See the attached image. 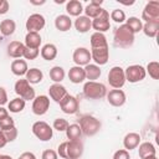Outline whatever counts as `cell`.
Listing matches in <instances>:
<instances>
[{"label":"cell","instance_id":"cell-1","mask_svg":"<svg viewBox=\"0 0 159 159\" xmlns=\"http://www.w3.org/2000/svg\"><path fill=\"white\" fill-rule=\"evenodd\" d=\"M83 154V144L81 140H67L58 145L57 155L63 159H78Z\"/></svg>","mask_w":159,"mask_h":159},{"label":"cell","instance_id":"cell-2","mask_svg":"<svg viewBox=\"0 0 159 159\" xmlns=\"http://www.w3.org/2000/svg\"><path fill=\"white\" fill-rule=\"evenodd\" d=\"M113 40H114V45L117 47L128 48L134 42V34L125 24H123V25H120L119 27H117L114 30Z\"/></svg>","mask_w":159,"mask_h":159},{"label":"cell","instance_id":"cell-3","mask_svg":"<svg viewBox=\"0 0 159 159\" xmlns=\"http://www.w3.org/2000/svg\"><path fill=\"white\" fill-rule=\"evenodd\" d=\"M78 125L82 130V134H84L87 137H92V135H94L99 132V129L102 127V123L96 117L87 114V116L81 117Z\"/></svg>","mask_w":159,"mask_h":159},{"label":"cell","instance_id":"cell-4","mask_svg":"<svg viewBox=\"0 0 159 159\" xmlns=\"http://www.w3.org/2000/svg\"><path fill=\"white\" fill-rule=\"evenodd\" d=\"M83 94L88 99H101L107 94V87L96 81H88L83 86Z\"/></svg>","mask_w":159,"mask_h":159},{"label":"cell","instance_id":"cell-5","mask_svg":"<svg viewBox=\"0 0 159 159\" xmlns=\"http://www.w3.org/2000/svg\"><path fill=\"white\" fill-rule=\"evenodd\" d=\"M14 89H15V93L22 98L25 102L26 101H31L35 98V89L30 86V83L27 82L26 78H21V80H17L15 82V86H14Z\"/></svg>","mask_w":159,"mask_h":159},{"label":"cell","instance_id":"cell-6","mask_svg":"<svg viewBox=\"0 0 159 159\" xmlns=\"http://www.w3.org/2000/svg\"><path fill=\"white\" fill-rule=\"evenodd\" d=\"M32 133L34 135L40 139L41 142H47L53 135V129L43 120H37L32 124Z\"/></svg>","mask_w":159,"mask_h":159},{"label":"cell","instance_id":"cell-7","mask_svg":"<svg viewBox=\"0 0 159 159\" xmlns=\"http://www.w3.org/2000/svg\"><path fill=\"white\" fill-rule=\"evenodd\" d=\"M108 82L114 89H120L125 83L124 70L119 66H114L108 72Z\"/></svg>","mask_w":159,"mask_h":159},{"label":"cell","instance_id":"cell-8","mask_svg":"<svg viewBox=\"0 0 159 159\" xmlns=\"http://www.w3.org/2000/svg\"><path fill=\"white\" fill-rule=\"evenodd\" d=\"M124 75H125V81H128L130 83H135V82L143 81L147 76V72H145V68L143 66L132 65L124 70Z\"/></svg>","mask_w":159,"mask_h":159},{"label":"cell","instance_id":"cell-9","mask_svg":"<svg viewBox=\"0 0 159 159\" xmlns=\"http://www.w3.org/2000/svg\"><path fill=\"white\" fill-rule=\"evenodd\" d=\"M142 20L145 22L159 21V1H149L142 12Z\"/></svg>","mask_w":159,"mask_h":159},{"label":"cell","instance_id":"cell-10","mask_svg":"<svg viewBox=\"0 0 159 159\" xmlns=\"http://www.w3.org/2000/svg\"><path fill=\"white\" fill-rule=\"evenodd\" d=\"M45 24H46V20L41 14H32L27 17L25 26L29 32H39L45 27Z\"/></svg>","mask_w":159,"mask_h":159},{"label":"cell","instance_id":"cell-11","mask_svg":"<svg viewBox=\"0 0 159 159\" xmlns=\"http://www.w3.org/2000/svg\"><path fill=\"white\" fill-rule=\"evenodd\" d=\"M92 27L96 30V32H101V34L109 30L111 22H109V14L107 10H103L99 16L92 20Z\"/></svg>","mask_w":159,"mask_h":159},{"label":"cell","instance_id":"cell-12","mask_svg":"<svg viewBox=\"0 0 159 159\" xmlns=\"http://www.w3.org/2000/svg\"><path fill=\"white\" fill-rule=\"evenodd\" d=\"M50 108V98L45 94L37 96L32 102V112L36 116H43Z\"/></svg>","mask_w":159,"mask_h":159},{"label":"cell","instance_id":"cell-13","mask_svg":"<svg viewBox=\"0 0 159 159\" xmlns=\"http://www.w3.org/2000/svg\"><path fill=\"white\" fill-rule=\"evenodd\" d=\"M72 60L73 62L76 63V66H87L89 63V61L92 60L91 58V52L89 50H87L86 47H77L75 51H73V55H72Z\"/></svg>","mask_w":159,"mask_h":159},{"label":"cell","instance_id":"cell-14","mask_svg":"<svg viewBox=\"0 0 159 159\" xmlns=\"http://www.w3.org/2000/svg\"><path fill=\"white\" fill-rule=\"evenodd\" d=\"M62 112L66 114H75L78 111V99L71 94H66L65 98L58 103Z\"/></svg>","mask_w":159,"mask_h":159},{"label":"cell","instance_id":"cell-15","mask_svg":"<svg viewBox=\"0 0 159 159\" xmlns=\"http://www.w3.org/2000/svg\"><path fill=\"white\" fill-rule=\"evenodd\" d=\"M91 58L96 62L97 66L106 65L109 60V50L108 47H99V48H91Z\"/></svg>","mask_w":159,"mask_h":159},{"label":"cell","instance_id":"cell-16","mask_svg":"<svg viewBox=\"0 0 159 159\" xmlns=\"http://www.w3.org/2000/svg\"><path fill=\"white\" fill-rule=\"evenodd\" d=\"M106 96L108 103L113 107H122L125 103V93L122 89H112Z\"/></svg>","mask_w":159,"mask_h":159},{"label":"cell","instance_id":"cell-17","mask_svg":"<svg viewBox=\"0 0 159 159\" xmlns=\"http://www.w3.org/2000/svg\"><path fill=\"white\" fill-rule=\"evenodd\" d=\"M48 94H50L51 99H53L56 103H60L67 94V89L65 86H62L60 83H53L48 88Z\"/></svg>","mask_w":159,"mask_h":159},{"label":"cell","instance_id":"cell-18","mask_svg":"<svg viewBox=\"0 0 159 159\" xmlns=\"http://www.w3.org/2000/svg\"><path fill=\"white\" fill-rule=\"evenodd\" d=\"M102 2H103L102 0H93V1H91L86 6V9L83 10L86 12L84 16H87L88 19H96L97 16H99L102 14V11L104 10L103 7H101Z\"/></svg>","mask_w":159,"mask_h":159},{"label":"cell","instance_id":"cell-19","mask_svg":"<svg viewBox=\"0 0 159 159\" xmlns=\"http://www.w3.org/2000/svg\"><path fill=\"white\" fill-rule=\"evenodd\" d=\"M25 45L20 41H11L7 45V55L12 58H20L24 56Z\"/></svg>","mask_w":159,"mask_h":159},{"label":"cell","instance_id":"cell-20","mask_svg":"<svg viewBox=\"0 0 159 159\" xmlns=\"http://www.w3.org/2000/svg\"><path fill=\"white\" fill-rule=\"evenodd\" d=\"M139 157L142 159H150L153 157L157 155V150H155V147L150 143V142H144L142 144H139Z\"/></svg>","mask_w":159,"mask_h":159},{"label":"cell","instance_id":"cell-21","mask_svg":"<svg viewBox=\"0 0 159 159\" xmlns=\"http://www.w3.org/2000/svg\"><path fill=\"white\" fill-rule=\"evenodd\" d=\"M68 80L72 83H82L86 80V75H84V70L80 66H73L70 68L68 71Z\"/></svg>","mask_w":159,"mask_h":159},{"label":"cell","instance_id":"cell-22","mask_svg":"<svg viewBox=\"0 0 159 159\" xmlns=\"http://www.w3.org/2000/svg\"><path fill=\"white\" fill-rule=\"evenodd\" d=\"M139 144H140V135L138 133H133V132L128 133L123 139V145H124L125 150L135 149Z\"/></svg>","mask_w":159,"mask_h":159},{"label":"cell","instance_id":"cell-23","mask_svg":"<svg viewBox=\"0 0 159 159\" xmlns=\"http://www.w3.org/2000/svg\"><path fill=\"white\" fill-rule=\"evenodd\" d=\"M55 26L58 31H62V32H66L71 29L72 26V20L68 15H58L56 19H55Z\"/></svg>","mask_w":159,"mask_h":159},{"label":"cell","instance_id":"cell-24","mask_svg":"<svg viewBox=\"0 0 159 159\" xmlns=\"http://www.w3.org/2000/svg\"><path fill=\"white\" fill-rule=\"evenodd\" d=\"M41 36L39 32H27L25 36V47L27 48H39L41 45Z\"/></svg>","mask_w":159,"mask_h":159},{"label":"cell","instance_id":"cell-25","mask_svg":"<svg viewBox=\"0 0 159 159\" xmlns=\"http://www.w3.org/2000/svg\"><path fill=\"white\" fill-rule=\"evenodd\" d=\"M75 27L78 32L81 34H84L87 31L91 30L92 27V20L88 19L87 16H78L76 20H75Z\"/></svg>","mask_w":159,"mask_h":159},{"label":"cell","instance_id":"cell-26","mask_svg":"<svg viewBox=\"0 0 159 159\" xmlns=\"http://www.w3.org/2000/svg\"><path fill=\"white\" fill-rule=\"evenodd\" d=\"M27 62L25 60H14L11 62V72L15 75V76H24L26 75L27 72Z\"/></svg>","mask_w":159,"mask_h":159},{"label":"cell","instance_id":"cell-27","mask_svg":"<svg viewBox=\"0 0 159 159\" xmlns=\"http://www.w3.org/2000/svg\"><path fill=\"white\" fill-rule=\"evenodd\" d=\"M41 57L46 61H52L57 56V47L53 43H46L41 48Z\"/></svg>","mask_w":159,"mask_h":159},{"label":"cell","instance_id":"cell-28","mask_svg":"<svg viewBox=\"0 0 159 159\" xmlns=\"http://www.w3.org/2000/svg\"><path fill=\"white\" fill-rule=\"evenodd\" d=\"M66 11L68 12L70 16H81L82 11H83V6L78 0H70L66 4Z\"/></svg>","mask_w":159,"mask_h":159},{"label":"cell","instance_id":"cell-29","mask_svg":"<svg viewBox=\"0 0 159 159\" xmlns=\"http://www.w3.org/2000/svg\"><path fill=\"white\" fill-rule=\"evenodd\" d=\"M91 47L92 48H99V47H108L107 39L104 34L101 32H93L91 35Z\"/></svg>","mask_w":159,"mask_h":159},{"label":"cell","instance_id":"cell-30","mask_svg":"<svg viewBox=\"0 0 159 159\" xmlns=\"http://www.w3.org/2000/svg\"><path fill=\"white\" fill-rule=\"evenodd\" d=\"M84 75H86V78L89 80V81H94V80H98L99 76H101V68L99 66L94 65V63H88L87 66H84Z\"/></svg>","mask_w":159,"mask_h":159},{"label":"cell","instance_id":"cell-31","mask_svg":"<svg viewBox=\"0 0 159 159\" xmlns=\"http://www.w3.org/2000/svg\"><path fill=\"white\" fill-rule=\"evenodd\" d=\"M16 30V24L14 20L11 19H5L0 22V32L4 35V36H10L15 32Z\"/></svg>","mask_w":159,"mask_h":159},{"label":"cell","instance_id":"cell-32","mask_svg":"<svg viewBox=\"0 0 159 159\" xmlns=\"http://www.w3.org/2000/svg\"><path fill=\"white\" fill-rule=\"evenodd\" d=\"M25 76H26L27 82H29V83H32V84L40 83V82L42 81V78H43V73H42V71L39 70V68H35V67L27 70V72H26Z\"/></svg>","mask_w":159,"mask_h":159},{"label":"cell","instance_id":"cell-33","mask_svg":"<svg viewBox=\"0 0 159 159\" xmlns=\"http://www.w3.org/2000/svg\"><path fill=\"white\" fill-rule=\"evenodd\" d=\"M142 31L148 37H155L159 31V21H152V22H145L142 27Z\"/></svg>","mask_w":159,"mask_h":159},{"label":"cell","instance_id":"cell-34","mask_svg":"<svg viewBox=\"0 0 159 159\" xmlns=\"http://www.w3.org/2000/svg\"><path fill=\"white\" fill-rule=\"evenodd\" d=\"M66 135L68 140H80L82 137V130L78 124H68L66 129Z\"/></svg>","mask_w":159,"mask_h":159},{"label":"cell","instance_id":"cell-35","mask_svg":"<svg viewBox=\"0 0 159 159\" xmlns=\"http://www.w3.org/2000/svg\"><path fill=\"white\" fill-rule=\"evenodd\" d=\"M25 104H26V102L22 98H20V97L14 98L7 103V111H10L11 113H19V112L24 111Z\"/></svg>","mask_w":159,"mask_h":159},{"label":"cell","instance_id":"cell-36","mask_svg":"<svg viewBox=\"0 0 159 159\" xmlns=\"http://www.w3.org/2000/svg\"><path fill=\"white\" fill-rule=\"evenodd\" d=\"M50 78L55 82V83H60L63 81L65 78V70L61 66H53L50 70Z\"/></svg>","mask_w":159,"mask_h":159},{"label":"cell","instance_id":"cell-37","mask_svg":"<svg viewBox=\"0 0 159 159\" xmlns=\"http://www.w3.org/2000/svg\"><path fill=\"white\" fill-rule=\"evenodd\" d=\"M127 22H125V25L133 31V34H137V32H139V31H142V27H143V24H142V20H139L138 17H135V16H132V17H129V19H127L125 20Z\"/></svg>","mask_w":159,"mask_h":159},{"label":"cell","instance_id":"cell-38","mask_svg":"<svg viewBox=\"0 0 159 159\" xmlns=\"http://www.w3.org/2000/svg\"><path fill=\"white\" fill-rule=\"evenodd\" d=\"M145 72H148L149 76H150L153 80H158V78H159V63H158L157 61L149 62L148 66H147Z\"/></svg>","mask_w":159,"mask_h":159},{"label":"cell","instance_id":"cell-39","mask_svg":"<svg viewBox=\"0 0 159 159\" xmlns=\"http://www.w3.org/2000/svg\"><path fill=\"white\" fill-rule=\"evenodd\" d=\"M1 133H2V135H4V138L6 139L7 143L9 142H14L17 138V129H16V127H11L9 129H2Z\"/></svg>","mask_w":159,"mask_h":159},{"label":"cell","instance_id":"cell-40","mask_svg":"<svg viewBox=\"0 0 159 159\" xmlns=\"http://www.w3.org/2000/svg\"><path fill=\"white\" fill-rule=\"evenodd\" d=\"M111 19H112L114 22H117V24H122V22L125 21V14H124V11L120 10V9H114V10L111 12Z\"/></svg>","mask_w":159,"mask_h":159},{"label":"cell","instance_id":"cell-41","mask_svg":"<svg viewBox=\"0 0 159 159\" xmlns=\"http://www.w3.org/2000/svg\"><path fill=\"white\" fill-rule=\"evenodd\" d=\"M52 127H53V129H56L58 132H66V129L68 127V122L66 119H63V118H56L53 120V125Z\"/></svg>","mask_w":159,"mask_h":159},{"label":"cell","instance_id":"cell-42","mask_svg":"<svg viewBox=\"0 0 159 159\" xmlns=\"http://www.w3.org/2000/svg\"><path fill=\"white\" fill-rule=\"evenodd\" d=\"M39 53H40L39 48H27V47H25L22 57H25L26 60H35L39 56Z\"/></svg>","mask_w":159,"mask_h":159},{"label":"cell","instance_id":"cell-43","mask_svg":"<svg viewBox=\"0 0 159 159\" xmlns=\"http://www.w3.org/2000/svg\"><path fill=\"white\" fill-rule=\"evenodd\" d=\"M11 127H15V122H14V119H12L10 116H7L6 118L0 119V130H2V129H9V128H11Z\"/></svg>","mask_w":159,"mask_h":159},{"label":"cell","instance_id":"cell-44","mask_svg":"<svg viewBox=\"0 0 159 159\" xmlns=\"http://www.w3.org/2000/svg\"><path fill=\"white\" fill-rule=\"evenodd\" d=\"M113 159H130L129 152L125 149H119L113 154Z\"/></svg>","mask_w":159,"mask_h":159},{"label":"cell","instance_id":"cell-45","mask_svg":"<svg viewBox=\"0 0 159 159\" xmlns=\"http://www.w3.org/2000/svg\"><path fill=\"white\" fill-rule=\"evenodd\" d=\"M41 159H57V153L52 149H47L42 153Z\"/></svg>","mask_w":159,"mask_h":159},{"label":"cell","instance_id":"cell-46","mask_svg":"<svg viewBox=\"0 0 159 159\" xmlns=\"http://www.w3.org/2000/svg\"><path fill=\"white\" fill-rule=\"evenodd\" d=\"M5 103H7V93L4 87H0V107H2Z\"/></svg>","mask_w":159,"mask_h":159},{"label":"cell","instance_id":"cell-47","mask_svg":"<svg viewBox=\"0 0 159 159\" xmlns=\"http://www.w3.org/2000/svg\"><path fill=\"white\" fill-rule=\"evenodd\" d=\"M9 11V2L6 0H0V15H4Z\"/></svg>","mask_w":159,"mask_h":159},{"label":"cell","instance_id":"cell-48","mask_svg":"<svg viewBox=\"0 0 159 159\" xmlns=\"http://www.w3.org/2000/svg\"><path fill=\"white\" fill-rule=\"evenodd\" d=\"M20 158L21 159H36V155L34 153H31V152H25V153H22L20 155Z\"/></svg>","mask_w":159,"mask_h":159},{"label":"cell","instance_id":"cell-49","mask_svg":"<svg viewBox=\"0 0 159 159\" xmlns=\"http://www.w3.org/2000/svg\"><path fill=\"white\" fill-rule=\"evenodd\" d=\"M9 116V112H7V109H5L4 107H0V119H2V118H6Z\"/></svg>","mask_w":159,"mask_h":159},{"label":"cell","instance_id":"cell-50","mask_svg":"<svg viewBox=\"0 0 159 159\" xmlns=\"http://www.w3.org/2000/svg\"><path fill=\"white\" fill-rule=\"evenodd\" d=\"M0 159H12V158L10 155H5L4 154V155H0Z\"/></svg>","mask_w":159,"mask_h":159},{"label":"cell","instance_id":"cell-51","mask_svg":"<svg viewBox=\"0 0 159 159\" xmlns=\"http://www.w3.org/2000/svg\"><path fill=\"white\" fill-rule=\"evenodd\" d=\"M150 159H158V158H157V157H153V158H150Z\"/></svg>","mask_w":159,"mask_h":159},{"label":"cell","instance_id":"cell-52","mask_svg":"<svg viewBox=\"0 0 159 159\" xmlns=\"http://www.w3.org/2000/svg\"><path fill=\"white\" fill-rule=\"evenodd\" d=\"M17 159H21V158H20V157H19V158H17Z\"/></svg>","mask_w":159,"mask_h":159},{"label":"cell","instance_id":"cell-53","mask_svg":"<svg viewBox=\"0 0 159 159\" xmlns=\"http://www.w3.org/2000/svg\"><path fill=\"white\" fill-rule=\"evenodd\" d=\"M0 155H1V154H0Z\"/></svg>","mask_w":159,"mask_h":159}]
</instances>
